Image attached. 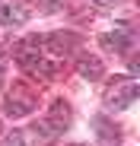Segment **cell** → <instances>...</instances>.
I'll return each instance as SVG.
<instances>
[{
    "mask_svg": "<svg viewBox=\"0 0 140 146\" xmlns=\"http://www.w3.org/2000/svg\"><path fill=\"white\" fill-rule=\"evenodd\" d=\"M70 121H73V108H70L64 99H54L48 108V117H41L38 124H32V133L38 143H54L61 133H67Z\"/></svg>",
    "mask_w": 140,
    "mask_h": 146,
    "instance_id": "6da1fadb",
    "label": "cell"
},
{
    "mask_svg": "<svg viewBox=\"0 0 140 146\" xmlns=\"http://www.w3.org/2000/svg\"><path fill=\"white\" fill-rule=\"evenodd\" d=\"M137 95H140L137 80H134V76H118V80L108 86V92H105V108H108V111H124V108L134 105Z\"/></svg>",
    "mask_w": 140,
    "mask_h": 146,
    "instance_id": "7a4b0ae2",
    "label": "cell"
},
{
    "mask_svg": "<svg viewBox=\"0 0 140 146\" xmlns=\"http://www.w3.org/2000/svg\"><path fill=\"white\" fill-rule=\"evenodd\" d=\"M35 105H38L35 92H32L26 83H13V89L7 92V99H3V114L16 121V117L32 114V111H35Z\"/></svg>",
    "mask_w": 140,
    "mask_h": 146,
    "instance_id": "3957f363",
    "label": "cell"
},
{
    "mask_svg": "<svg viewBox=\"0 0 140 146\" xmlns=\"http://www.w3.org/2000/svg\"><path fill=\"white\" fill-rule=\"evenodd\" d=\"M41 44L48 48L51 54L67 57V54H73L77 48L83 44V38H80L77 32H48V35H41Z\"/></svg>",
    "mask_w": 140,
    "mask_h": 146,
    "instance_id": "277c9868",
    "label": "cell"
},
{
    "mask_svg": "<svg viewBox=\"0 0 140 146\" xmlns=\"http://www.w3.org/2000/svg\"><path fill=\"white\" fill-rule=\"evenodd\" d=\"M92 133H96L99 146H121V127L111 124L105 114H96V117H92Z\"/></svg>",
    "mask_w": 140,
    "mask_h": 146,
    "instance_id": "5b68a950",
    "label": "cell"
},
{
    "mask_svg": "<svg viewBox=\"0 0 140 146\" xmlns=\"http://www.w3.org/2000/svg\"><path fill=\"white\" fill-rule=\"evenodd\" d=\"M99 44L105 48V51H111V54H127L134 48V38H131L127 29H115V32H105L99 38Z\"/></svg>",
    "mask_w": 140,
    "mask_h": 146,
    "instance_id": "8992f818",
    "label": "cell"
},
{
    "mask_svg": "<svg viewBox=\"0 0 140 146\" xmlns=\"http://www.w3.org/2000/svg\"><path fill=\"white\" fill-rule=\"evenodd\" d=\"M26 19H29L26 3H19V0H13V3H0V22H3V26L16 29V26H22Z\"/></svg>",
    "mask_w": 140,
    "mask_h": 146,
    "instance_id": "52a82bcc",
    "label": "cell"
},
{
    "mask_svg": "<svg viewBox=\"0 0 140 146\" xmlns=\"http://www.w3.org/2000/svg\"><path fill=\"white\" fill-rule=\"evenodd\" d=\"M77 73H80L83 80L96 83V80H102L105 67H102V60H99L96 54H80V57H77Z\"/></svg>",
    "mask_w": 140,
    "mask_h": 146,
    "instance_id": "ba28073f",
    "label": "cell"
},
{
    "mask_svg": "<svg viewBox=\"0 0 140 146\" xmlns=\"http://www.w3.org/2000/svg\"><path fill=\"white\" fill-rule=\"evenodd\" d=\"M0 146H26V140H22L19 130H13V133H7L3 140H0Z\"/></svg>",
    "mask_w": 140,
    "mask_h": 146,
    "instance_id": "9c48e42d",
    "label": "cell"
},
{
    "mask_svg": "<svg viewBox=\"0 0 140 146\" xmlns=\"http://www.w3.org/2000/svg\"><path fill=\"white\" fill-rule=\"evenodd\" d=\"M38 7H41L45 13H51V10H57V7H64V0H38Z\"/></svg>",
    "mask_w": 140,
    "mask_h": 146,
    "instance_id": "30bf717a",
    "label": "cell"
},
{
    "mask_svg": "<svg viewBox=\"0 0 140 146\" xmlns=\"http://www.w3.org/2000/svg\"><path fill=\"white\" fill-rule=\"evenodd\" d=\"M89 3H96V7H111V3H118V0H89Z\"/></svg>",
    "mask_w": 140,
    "mask_h": 146,
    "instance_id": "8fae6325",
    "label": "cell"
},
{
    "mask_svg": "<svg viewBox=\"0 0 140 146\" xmlns=\"http://www.w3.org/2000/svg\"><path fill=\"white\" fill-rule=\"evenodd\" d=\"M3 64H7V48H0V73H3Z\"/></svg>",
    "mask_w": 140,
    "mask_h": 146,
    "instance_id": "7c38bea8",
    "label": "cell"
},
{
    "mask_svg": "<svg viewBox=\"0 0 140 146\" xmlns=\"http://www.w3.org/2000/svg\"><path fill=\"white\" fill-rule=\"evenodd\" d=\"M0 3H3V0H0Z\"/></svg>",
    "mask_w": 140,
    "mask_h": 146,
    "instance_id": "4fadbf2b",
    "label": "cell"
}]
</instances>
